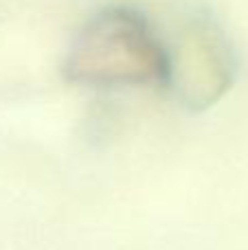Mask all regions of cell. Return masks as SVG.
<instances>
[{
	"instance_id": "1",
	"label": "cell",
	"mask_w": 248,
	"mask_h": 250,
	"mask_svg": "<svg viewBox=\"0 0 248 250\" xmlns=\"http://www.w3.org/2000/svg\"><path fill=\"white\" fill-rule=\"evenodd\" d=\"M167 40L136 4H103L73 40L64 75L88 88H165Z\"/></svg>"
},
{
	"instance_id": "2",
	"label": "cell",
	"mask_w": 248,
	"mask_h": 250,
	"mask_svg": "<svg viewBox=\"0 0 248 250\" xmlns=\"http://www.w3.org/2000/svg\"><path fill=\"white\" fill-rule=\"evenodd\" d=\"M237 60L211 16H191L167 42L165 88L185 108L205 110L233 86Z\"/></svg>"
},
{
	"instance_id": "3",
	"label": "cell",
	"mask_w": 248,
	"mask_h": 250,
	"mask_svg": "<svg viewBox=\"0 0 248 250\" xmlns=\"http://www.w3.org/2000/svg\"><path fill=\"white\" fill-rule=\"evenodd\" d=\"M103 4H134V0H103Z\"/></svg>"
}]
</instances>
